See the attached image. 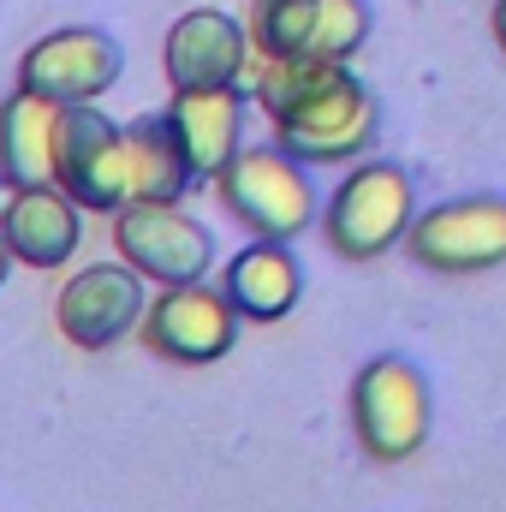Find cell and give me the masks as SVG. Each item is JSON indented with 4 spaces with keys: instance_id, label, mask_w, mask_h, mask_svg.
<instances>
[{
    "instance_id": "obj_9",
    "label": "cell",
    "mask_w": 506,
    "mask_h": 512,
    "mask_svg": "<svg viewBox=\"0 0 506 512\" xmlns=\"http://www.w3.org/2000/svg\"><path fill=\"white\" fill-rule=\"evenodd\" d=\"M239 304L227 298V286L191 280V286H161L149 298L143 316V346L167 364H221L239 346Z\"/></svg>"
},
{
    "instance_id": "obj_18",
    "label": "cell",
    "mask_w": 506,
    "mask_h": 512,
    "mask_svg": "<svg viewBox=\"0 0 506 512\" xmlns=\"http://www.w3.org/2000/svg\"><path fill=\"white\" fill-rule=\"evenodd\" d=\"M495 42H501V54H506V0H495Z\"/></svg>"
},
{
    "instance_id": "obj_15",
    "label": "cell",
    "mask_w": 506,
    "mask_h": 512,
    "mask_svg": "<svg viewBox=\"0 0 506 512\" xmlns=\"http://www.w3.org/2000/svg\"><path fill=\"white\" fill-rule=\"evenodd\" d=\"M221 286H227V298L239 304L245 322H280L304 298V268H298L286 239H251L221 268Z\"/></svg>"
},
{
    "instance_id": "obj_3",
    "label": "cell",
    "mask_w": 506,
    "mask_h": 512,
    "mask_svg": "<svg viewBox=\"0 0 506 512\" xmlns=\"http://www.w3.org/2000/svg\"><path fill=\"white\" fill-rule=\"evenodd\" d=\"M429 429H435V387L411 358L381 352L352 376V435L376 465L417 459L429 447Z\"/></svg>"
},
{
    "instance_id": "obj_16",
    "label": "cell",
    "mask_w": 506,
    "mask_h": 512,
    "mask_svg": "<svg viewBox=\"0 0 506 512\" xmlns=\"http://www.w3.org/2000/svg\"><path fill=\"white\" fill-rule=\"evenodd\" d=\"M54 143H60V102L36 90H12L0 102V185H48L54 179Z\"/></svg>"
},
{
    "instance_id": "obj_2",
    "label": "cell",
    "mask_w": 506,
    "mask_h": 512,
    "mask_svg": "<svg viewBox=\"0 0 506 512\" xmlns=\"http://www.w3.org/2000/svg\"><path fill=\"white\" fill-rule=\"evenodd\" d=\"M417 221V185L399 161H358L322 203V239L346 262H376L405 245Z\"/></svg>"
},
{
    "instance_id": "obj_6",
    "label": "cell",
    "mask_w": 506,
    "mask_h": 512,
    "mask_svg": "<svg viewBox=\"0 0 506 512\" xmlns=\"http://www.w3.org/2000/svg\"><path fill=\"white\" fill-rule=\"evenodd\" d=\"M54 185L78 197L90 215H120L131 203V149L126 126H114L96 102L60 108V143H54Z\"/></svg>"
},
{
    "instance_id": "obj_11",
    "label": "cell",
    "mask_w": 506,
    "mask_h": 512,
    "mask_svg": "<svg viewBox=\"0 0 506 512\" xmlns=\"http://www.w3.org/2000/svg\"><path fill=\"white\" fill-rule=\"evenodd\" d=\"M143 316H149V280L131 268L126 256H120V262H90V268H78V274L60 286V298H54V322H60V334H66L78 352H108V346H120L126 334L143 328Z\"/></svg>"
},
{
    "instance_id": "obj_1",
    "label": "cell",
    "mask_w": 506,
    "mask_h": 512,
    "mask_svg": "<svg viewBox=\"0 0 506 512\" xmlns=\"http://www.w3.org/2000/svg\"><path fill=\"white\" fill-rule=\"evenodd\" d=\"M245 90H251L256 108L274 120V143L286 155H298L304 167L364 161L381 137L376 90L358 72H346V66H322V60H262L256 54Z\"/></svg>"
},
{
    "instance_id": "obj_17",
    "label": "cell",
    "mask_w": 506,
    "mask_h": 512,
    "mask_svg": "<svg viewBox=\"0 0 506 512\" xmlns=\"http://www.w3.org/2000/svg\"><path fill=\"white\" fill-rule=\"evenodd\" d=\"M126 149H131V203H179L197 185L191 161L179 155V143H173V131H167L161 114L131 120Z\"/></svg>"
},
{
    "instance_id": "obj_7",
    "label": "cell",
    "mask_w": 506,
    "mask_h": 512,
    "mask_svg": "<svg viewBox=\"0 0 506 512\" xmlns=\"http://www.w3.org/2000/svg\"><path fill=\"white\" fill-rule=\"evenodd\" d=\"M405 251L429 274H483L506 262V191L447 197L435 209H417Z\"/></svg>"
},
{
    "instance_id": "obj_12",
    "label": "cell",
    "mask_w": 506,
    "mask_h": 512,
    "mask_svg": "<svg viewBox=\"0 0 506 512\" xmlns=\"http://www.w3.org/2000/svg\"><path fill=\"white\" fill-rule=\"evenodd\" d=\"M251 66V24L221 6H191L185 18H173V30L161 42V72L173 90H227V84H245Z\"/></svg>"
},
{
    "instance_id": "obj_10",
    "label": "cell",
    "mask_w": 506,
    "mask_h": 512,
    "mask_svg": "<svg viewBox=\"0 0 506 512\" xmlns=\"http://www.w3.org/2000/svg\"><path fill=\"white\" fill-rule=\"evenodd\" d=\"M126 72V48L96 30V24H66V30H48L24 48L18 60V84L60 102V108H78V102H102Z\"/></svg>"
},
{
    "instance_id": "obj_13",
    "label": "cell",
    "mask_w": 506,
    "mask_h": 512,
    "mask_svg": "<svg viewBox=\"0 0 506 512\" xmlns=\"http://www.w3.org/2000/svg\"><path fill=\"white\" fill-rule=\"evenodd\" d=\"M84 203L66 197L54 179L48 185H12L0 203V239L24 268H60L84 245Z\"/></svg>"
},
{
    "instance_id": "obj_14",
    "label": "cell",
    "mask_w": 506,
    "mask_h": 512,
    "mask_svg": "<svg viewBox=\"0 0 506 512\" xmlns=\"http://www.w3.org/2000/svg\"><path fill=\"white\" fill-rule=\"evenodd\" d=\"M245 102L251 90L227 84V90H173V102L161 108V120L197 179H221L227 161L245 149Z\"/></svg>"
},
{
    "instance_id": "obj_8",
    "label": "cell",
    "mask_w": 506,
    "mask_h": 512,
    "mask_svg": "<svg viewBox=\"0 0 506 512\" xmlns=\"http://www.w3.org/2000/svg\"><path fill=\"white\" fill-rule=\"evenodd\" d=\"M114 251L149 286H191L215 268V233L179 203H126L114 215Z\"/></svg>"
},
{
    "instance_id": "obj_5",
    "label": "cell",
    "mask_w": 506,
    "mask_h": 512,
    "mask_svg": "<svg viewBox=\"0 0 506 512\" xmlns=\"http://www.w3.org/2000/svg\"><path fill=\"white\" fill-rule=\"evenodd\" d=\"M245 24L262 60L346 66L370 42V0H251Z\"/></svg>"
},
{
    "instance_id": "obj_4",
    "label": "cell",
    "mask_w": 506,
    "mask_h": 512,
    "mask_svg": "<svg viewBox=\"0 0 506 512\" xmlns=\"http://www.w3.org/2000/svg\"><path fill=\"white\" fill-rule=\"evenodd\" d=\"M221 203L233 209V221L251 239H298L322 221V197L310 185V167L298 155H286L280 143H251L227 161V173L215 179Z\"/></svg>"
},
{
    "instance_id": "obj_19",
    "label": "cell",
    "mask_w": 506,
    "mask_h": 512,
    "mask_svg": "<svg viewBox=\"0 0 506 512\" xmlns=\"http://www.w3.org/2000/svg\"><path fill=\"white\" fill-rule=\"evenodd\" d=\"M12 262H18V256L6 251V239H0V286H6V274H12Z\"/></svg>"
}]
</instances>
